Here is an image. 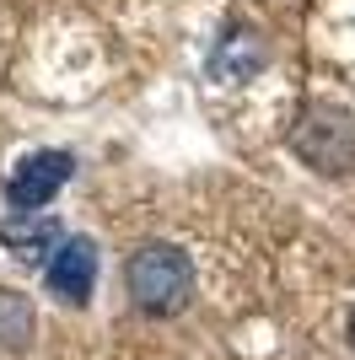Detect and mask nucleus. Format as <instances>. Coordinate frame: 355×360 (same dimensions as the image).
<instances>
[{"instance_id":"1","label":"nucleus","mask_w":355,"mask_h":360,"mask_svg":"<svg viewBox=\"0 0 355 360\" xmlns=\"http://www.w3.org/2000/svg\"><path fill=\"white\" fill-rule=\"evenodd\" d=\"M124 296L140 317H178L194 301V258L178 242H140L124 258Z\"/></svg>"},{"instance_id":"2","label":"nucleus","mask_w":355,"mask_h":360,"mask_svg":"<svg viewBox=\"0 0 355 360\" xmlns=\"http://www.w3.org/2000/svg\"><path fill=\"white\" fill-rule=\"evenodd\" d=\"M285 146L296 150L301 167L323 172V178H344L355 167V119L334 103H301Z\"/></svg>"},{"instance_id":"3","label":"nucleus","mask_w":355,"mask_h":360,"mask_svg":"<svg viewBox=\"0 0 355 360\" xmlns=\"http://www.w3.org/2000/svg\"><path fill=\"white\" fill-rule=\"evenodd\" d=\"M70 178H75L70 150H27V156L6 172V205H11V210H49L54 194Z\"/></svg>"},{"instance_id":"4","label":"nucleus","mask_w":355,"mask_h":360,"mask_svg":"<svg viewBox=\"0 0 355 360\" xmlns=\"http://www.w3.org/2000/svg\"><path fill=\"white\" fill-rule=\"evenodd\" d=\"M97 269H103L97 242L92 237H65L44 264V290L54 301H65V307H87L92 290H97Z\"/></svg>"},{"instance_id":"5","label":"nucleus","mask_w":355,"mask_h":360,"mask_svg":"<svg viewBox=\"0 0 355 360\" xmlns=\"http://www.w3.org/2000/svg\"><path fill=\"white\" fill-rule=\"evenodd\" d=\"M269 65V38L248 22H232V27L210 44V75L221 81V86H242L253 75Z\"/></svg>"},{"instance_id":"6","label":"nucleus","mask_w":355,"mask_h":360,"mask_svg":"<svg viewBox=\"0 0 355 360\" xmlns=\"http://www.w3.org/2000/svg\"><path fill=\"white\" fill-rule=\"evenodd\" d=\"M65 237H70V231H65L49 210H11V215H0V248H6L16 264H32V269L49 264V253H54Z\"/></svg>"},{"instance_id":"7","label":"nucleus","mask_w":355,"mask_h":360,"mask_svg":"<svg viewBox=\"0 0 355 360\" xmlns=\"http://www.w3.org/2000/svg\"><path fill=\"white\" fill-rule=\"evenodd\" d=\"M38 339V307L22 290L0 285V355H22Z\"/></svg>"},{"instance_id":"8","label":"nucleus","mask_w":355,"mask_h":360,"mask_svg":"<svg viewBox=\"0 0 355 360\" xmlns=\"http://www.w3.org/2000/svg\"><path fill=\"white\" fill-rule=\"evenodd\" d=\"M344 339H350V349H355V307H350V323H344Z\"/></svg>"}]
</instances>
